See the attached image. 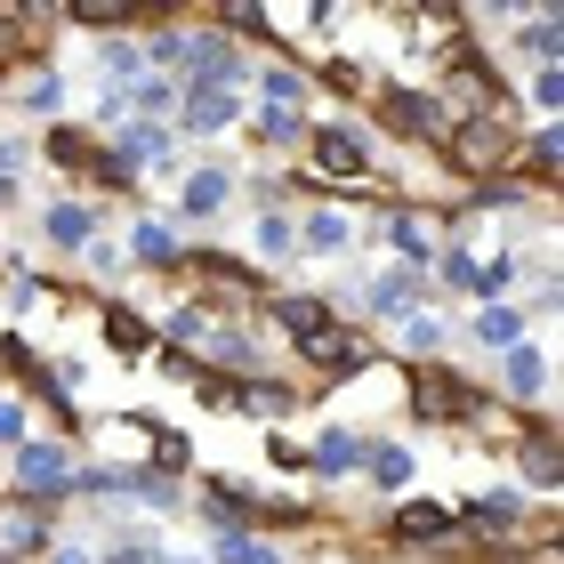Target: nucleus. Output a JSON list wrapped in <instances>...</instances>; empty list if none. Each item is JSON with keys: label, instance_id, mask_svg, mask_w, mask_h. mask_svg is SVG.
<instances>
[{"label": "nucleus", "instance_id": "34", "mask_svg": "<svg viewBox=\"0 0 564 564\" xmlns=\"http://www.w3.org/2000/svg\"><path fill=\"white\" fill-rule=\"evenodd\" d=\"M9 194H17V186H9V177H0V202H9Z\"/></svg>", "mask_w": 564, "mask_h": 564}, {"label": "nucleus", "instance_id": "27", "mask_svg": "<svg viewBox=\"0 0 564 564\" xmlns=\"http://www.w3.org/2000/svg\"><path fill=\"white\" fill-rule=\"evenodd\" d=\"M0 541H9V549H41V517H9V524H0Z\"/></svg>", "mask_w": 564, "mask_h": 564}, {"label": "nucleus", "instance_id": "10", "mask_svg": "<svg viewBox=\"0 0 564 564\" xmlns=\"http://www.w3.org/2000/svg\"><path fill=\"white\" fill-rule=\"evenodd\" d=\"M412 299H420V274H412V267H395V274L371 282V306H379V315H412Z\"/></svg>", "mask_w": 564, "mask_h": 564}, {"label": "nucleus", "instance_id": "6", "mask_svg": "<svg viewBox=\"0 0 564 564\" xmlns=\"http://www.w3.org/2000/svg\"><path fill=\"white\" fill-rule=\"evenodd\" d=\"M17 484H24V492H65L73 468H65L57 444H17Z\"/></svg>", "mask_w": 564, "mask_h": 564}, {"label": "nucleus", "instance_id": "3", "mask_svg": "<svg viewBox=\"0 0 564 564\" xmlns=\"http://www.w3.org/2000/svg\"><path fill=\"white\" fill-rule=\"evenodd\" d=\"M306 364H315V371H364L371 364V347L364 339H355V330H339V323H323V330H306Z\"/></svg>", "mask_w": 564, "mask_h": 564}, {"label": "nucleus", "instance_id": "22", "mask_svg": "<svg viewBox=\"0 0 564 564\" xmlns=\"http://www.w3.org/2000/svg\"><path fill=\"white\" fill-rule=\"evenodd\" d=\"M226 564H282L267 541H250V532H226Z\"/></svg>", "mask_w": 564, "mask_h": 564}, {"label": "nucleus", "instance_id": "30", "mask_svg": "<svg viewBox=\"0 0 564 564\" xmlns=\"http://www.w3.org/2000/svg\"><path fill=\"white\" fill-rule=\"evenodd\" d=\"M170 330H177V339H202V330H210V315H202V306H177Z\"/></svg>", "mask_w": 564, "mask_h": 564}, {"label": "nucleus", "instance_id": "28", "mask_svg": "<svg viewBox=\"0 0 564 564\" xmlns=\"http://www.w3.org/2000/svg\"><path fill=\"white\" fill-rule=\"evenodd\" d=\"M444 282H459V291H484V274H476V259H459V250L444 259Z\"/></svg>", "mask_w": 564, "mask_h": 564}, {"label": "nucleus", "instance_id": "13", "mask_svg": "<svg viewBox=\"0 0 564 564\" xmlns=\"http://www.w3.org/2000/svg\"><path fill=\"white\" fill-rule=\"evenodd\" d=\"M299 242H306V250H323V259H330V250H347V218H339V210H315V218L299 226Z\"/></svg>", "mask_w": 564, "mask_h": 564}, {"label": "nucleus", "instance_id": "32", "mask_svg": "<svg viewBox=\"0 0 564 564\" xmlns=\"http://www.w3.org/2000/svg\"><path fill=\"white\" fill-rule=\"evenodd\" d=\"M0 444H24V412L17 403H0Z\"/></svg>", "mask_w": 564, "mask_h": 564}, {"label": "nucleus", "instance_id": "2", "mask_svg": "<svg viewBox=\"0 0 564 564\" xmlns=\"http://www.w3.org/2000/svg\"><path fill=\"white\" fill-rule=\"evenodd\" d=\"M412 403H420V420H476L484 412V395L459 371H427L420 388H412Z\"/></svg>", "mask_w": 564, "mask_h": 564}, {"label": "nucleus", "instance_id": "31", "mask_svg": "<svg viewBox=\"0 0 564 564\" xmlns=\"http://www.w3.org/2000/svg\"><path fill=\"white\" fill-rule=\"evenodd\" d=\"M532 97H541V113H556V97H564V73L549 65V73H541V82H532Z\"/></svg>", "mask_w": 564, "mask_h": 564}, {"label": "nucleus", "instance_id": "21", "mask_svg": "<svg viewBox=\"0 0 564 564\" xmlns=\"http://www.w3.org/2000/svg\"><path fill=\"white\" fill-rule=\"evenodd\" d=\"M138 259H145V267H170V259H177L170 226H138Z\"/></svg>", "mask_w": 564, "mask_h": 564}, {"label": "nucleus", "instance_id": "18", "mask_svg": "<svg viewBox=\"0 0 564 564\" xmlns=\"http://www.w3.org/2000/svg\"><path fill=\"white\" fill-rule=\"evenodd\" d=\"M177 202H186L194 218H202V210H218V202H226V177H218V170H194L186 186H177Z\"/></svg>", "mask_w": 564, "mask_h": 564}, {"label": "nucleus", "instance_id": "20", "mask_svg": "<svg viewBox=\"0 0 564 564\" xmlns=\"http://www.w3.org/2000/svg\"><path fill=\"white\" fill-rule=\"evenodd\" d=\"M299 130H306V121H299L291 106H267V113H259V138H267V145H291Z\"/></svg>", "mask_w": 564, "mask_h": 564}, {"label": "nucleus", "instance_id": "24", "mask_svg": "<svg viewBox=\"0 0 564 564\" xmlns=\"http://www.w3.org/2000/svg\"><path fill=\"white\" fill-rule=\"evenodd\" d=\"M524 170H532V177H541V186H549V177H556V130H541V138H532V153H524Z\"/></svg>", "mask_w": 564, "mask_h": 564}, {"label": "nucleus", "instance_id": "17", "mask_svg": "<svg viewBox=\"0 0 564 564\" xmlns=\"http://www.w3.org/2000/svg\"><path fill=\"white\" fill-rule=\"evenodd\" d=\"M274 315H282V330H291V339H306V330H323V323H330V306H323V299H282Z\"/></svg>", "mask_w": 564, "mask_h": 564}, {"label": "nucleus", "instance_id": "11", "mask_svg": "<svg viewBox=\"0 0 564 564\" xmlns=\"http://www.w3.org/2000/svg\"><path fill=\"white\" fill-rule=\"evenodd\" d=\"M476 339L484 347H524V315H517V306H484V315H476Z\"/></svg>", "mask_w": 564, "mask_h": 564}, {"label": "nucleus", "instance_id": "8", "mask_svg": "<svg viewBox=\"0 0 564 564\" xmlns=\"http://www.w3.org/2000/svg\"><path fill=\"white\" fill-rule=\"evenodd\" d=\"M468 532H476V541H517V532H524V508L508 500V492H500V500H476V508H468Z\"/></svg>", "mask_w": 564, "mask_h": 564}, {"label": "nucleus", "instance_id": "19", "mask_svg": "<svg viewBox=\"0 0 564 564\" xmlns=\"http://www.w3.org/2000/svg\"><path fill=\"white\" fill-rule=\"evenodd\" d=\"M106 339H113L121 355H145V347H153V339H145V323L130 315V306H113V315H106Z\"/></svg>", "mask_w": 564, "mask_h": 564}, {"label": "nucleus", "instance_id": "16", "mask_svg": "<svg viewBox=\"0 0 564 564\" xmlns=\"http://www.w3.org/2000/svg\"><path fill=\"white\" fill-rule=\"evenodd\" d=\"M97 235V226H89V210H73V202H57V210H48V242H65V250H82Z\"/></svg>", "mask_w": 564, "mask_h": 564}, {"label": "nucleus", "instance_id": "15", "mask_svg": "<svg viewBox=\"0 0 564 564\" xmlns=\"http://www.w3.org/2000/svg\"><path fill=\"white\" fill-rule=\"evenodd\" d=\"M315 468H323V476H347V468H364V435H323Z\"/></svg>", "mask_w": 564, "mask_h": 564}, {"label": "nucleus", "instance_id": "4", "mask_svg": "<svg viewBox=\"0 0 564 564\" xmlns=\"http://www.w3.org/2000/svg\"><path fill=\"white\" fill-rule=\"evenodd\" d=\"M388 524H395V541H452V532H459V508H444V500H403Z\"/></svg>", "mask_w": 564, "mask_h": 564}, {"label": "nucleus", "instance_id": "29", "mask_svg": "<svg viewBox=\"0 0 564 564\" xmlns=\"http://www.w3.org/2000/svg\"><path fill=\"white\" fill-rule=\"evenodd\" d=\"M412 347L435 355V347H444V323H435V315H412Z\"/></svg>", "mask_w": 564, "mask_h": 564}, {"label": "nucleus", "instance_id": "9", "mask_svg": "<svg viewBox=\"0 0 564 564\" xmlns=\"http://www.w3.org/2000/svg\"><path fill=\"white\" fill-rule=\"evenodd\" d=\"M235 121V89H186V130L194 138H218Z\"/></svg>", "mask_w": 564, "mask_h": 564}, {"label": "nucleus", "instance_id": "5", "mask_svg": "<svg viewBox=\"0 0 564 564\" xmlns=\"http://www.w3.org/2000/svg\"><path fill=\"white\" fill-rule=\"evenodd\" d=\"M379 106H388V113H395V130H412V138L452 130V113L435 106V97H420V89H379Z\"/></svg>", "mask_w": 564, "mask_h": 564}, {"label": "nucleus", "instance_id": "33", "mask_svg": "<svg viewBox=\"0 0 564 564\" xmlns=\"http://www.w3.org/2000/svg\"><path fill=\"white\" fill-rule=\"evenodd\" d=\"M57 564H89V556H82V549H57Z\"/></svg>", "mask_w": 564, "mask_h": 564}, {"label": "nucleus", "instance_id": "12", "mask_svg": "<svg viewBox=\"0 0 564 564\" xmlns=\"http://www.w3.org/2000/svg\"><path fill=\"white\" fill-rule=\"evenodd\" d=\"M549 388V364L532 347H508V395H541Z\"/></svg>", "mask_w": 564, "mask_h": 564}, {"label": "nucleus", "instance_id": "1", "mask_svg": "<svg viewBox=\"0 0 564 564\" xmlns=\"http://www.w3.org/2000/svg\"><path fill=\"white\" fill-rule=\"evenodd\" d=\"M444 153H452V170H468V177H484V170H500L508 162V121H452L444 130Z\"/></svg>", "mask_w": 564, "mask_h": 564}, {"label": "nucleus", "instance_id": "7", "mask_svg": "<svg viewBox=\"0 0 564 564\" xmlns=\"http://www.w3.org/2000/svg\"><path fill=\"white\" fill-rule=\"evenodd\" d=\"M315 170H330V177H364V170H371V153L355 145L347 130H315Z\"/></svg>", "mask_w": 564, "mask_h": 564}, {"label": "nucleus", "instance_id": "23", "mask_svg": "<svg viewBox=\"0 0 564 564\" xmlns=\"http://www.w3.org/2000/svg\"><path fill=\"white\" fill-rule=\"evenodd\" d=\"M524 48H532V57H541V73H549V65H556V17H532Z\"/></svg>", "mask_w": 564, "mask_h": 564}, {"label": "nucleus", "instance_id": "26", "mask_svg": "<svg viewBox=\"0 0 564 564\" xmlns=\"http://www.w3.org/2000/svg\"><path fill=\"white\" fill-rule=\"evenodd\" d=\"M364 468H371L379 484H403V476H412V459H403V452H364Z\"/></svg>", "mask_w": 564, "mask_h": 564}, {"label": "nucleus", "instance_id": "25", "mask_svg": "<svg viewBox=\"0 0 564 564\" xmlns=\"http://www.w3.org/2000/svg\"><path fill=\"white\" fill-rule=\"evenodd\" d=\"M388 242H395V250H403L412 267L427 259V242H420V226H412V218H388Z\"/></svg>", "mask_w": 564, "mask_h": 564}, {"label": "nucleus", "instance_id": "14", "mask_svg": "<svg viewBox=\"0 0 564 564\" xmlns=\"http://www.w3.org/2000/svg\"><path fill=\"white\" fill-rule=\"evenodd\" d=\"M524 476L541 484V492H556V476H564V459H556V435H532V444H524Z\"/></svg>", "mask_w": 564, "mask_h": 564}]
</instances>
